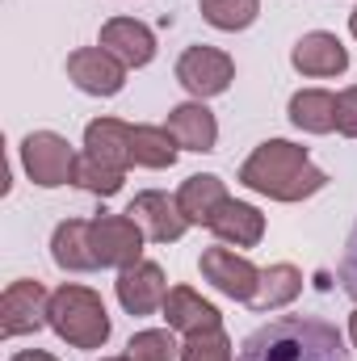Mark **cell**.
I'll list each match as a JSON object with an SVG mask.
<instances>
[{
  "mask_svg": "<svg viewBox=\"0 0 357 361\" xmlns=\"http://www.w3.org/2000/svg\"><path fill=\"white\" fill-rule=\"evenodd\" d=\"M181 361H231V341L223 336V328L193 332V336L181 345Z\"/></svg>",
  "mask_w": 357,
  "mask_h": 361,
  "instance_id": "d4e9b609",
  "label": "cell"
},
{
  "mask_svg": "<svg viewBox=\"0 0 357 361\" xmlns=\"http://www.w3.org/2000/svg\"><path fill=\"white\" fill-rule=\"evenodd\" d=\"M47 311H51V294L42 290V281H13L0 294V336L38 332L47 324Z\"/></svg>",
  "mask_w": 357,
  "mask_h": 361,
  "instance_id": "52a82bcc",
  "label": "cell"
},
{
  "mask_svg": "<svg viewBox=\"0 0 357 361\" xmlns=\"http://www.w3.org/2000/svg\"><path fill=\"white\" fill-rule=\"evenodd\" d=\"M76 185L85 189V193H97V197H114L118 189H122V169H114V164H101L97 156H80L76 160Z\"/></svg>",
  "mask_w": 357,
  "mask_h": 361,
  "instance_id": "cb8c5ba5",
  "label": "cell"
},
{
  "mask_svg": "<svg viewBox=\"0 0 357 361\" xmlns=\"http://www.w3.org/2000/svg\"><path fill=\"white\" fill-rule=\"evenodd\" d=\"M85 147H89V156H97L101 164H114L122 173L135 164L131 160V126L118 122V118H97V122H89Z\"/></svg>",
  "mask_w": 357,
  "mask_h": 361,
  "instance_id": "ac0fdd59",
  "label": "cell"
},
{
  "mask_svg": "<svg viewBox=\"0 0 357 361\" xmlns=\"http://www.w3.org/2000/svg\"><path fill=\"white\" fill-rule=\"evenodd\" d=\"M290 122L298 130H311V135H328L337 130V97L324 89H303L290 97Z\"/></svg>",
  "mask_w": 357,
  "mask_h": 361,
  "instance_id": "ffe728a7",
  "label": "cell"
},
{
  "mask_svg": "<svg viewBox=\"0 0 357 361\" xmlns=\"http://www.w3.org/2000/svg\"><path fill=\"white\" fill-rule=\"evenodd\" d=\"M349 30H353V38H357V8H353V17H349Z\"/></svg>",
  "mask_w": 357,
  "mask_h": 361,
  "instance_id": "4dcf8cb0",
  "label": "cell"
},
{
  "mask_svg": "<svg viewBox=\"0 0 357 361\" xmlns=\"http://www.w3.org/2000/svg\"><path fill=\"white\" fill-rule=\"evenodd\" d=\"M164 319H169V328H177V332H210V328H219L223 324V315L202 298V294H193L189 286H177V290H169V298H164Z\"/></svg>",
  "mask_w": 357,
  "mask_h": 361,
  "instance_id": "2e32d148",
  "label": "cell"
},
{
  "mask_svg": "<svg viewBox=\"0 0 357 361\" xmlns=\"http://www.w3.org/2000/svg\"><path fill=\"white\" fill-rule=\"evenodd\" d=\"M76 160L80 156L72 152V143L63 135H55V130H34L21 143V164H25L30 180L42 185V189L68 185V180L76 177Z\"/></svg>",
  "mask_w": 357,
  "mask_h": 361,
  "instance_id": "277c9868",
  "label": "cell"
},
{
  "mask_svg": "<svg viewBox=\"0 0 357 361\" xmlns=\"http://www.w3.org/2000/svg\"><path fill=\"white\" fill-rule=\"evenodd\" d=\"M47 324L59 332V341H68L72 349H101L109 341V315L101 294H92L89 286H59L51 294V311Z\"/></svg>",
  "mask_w": 357,
  "mask_h": 361,
  "instance_id": "3957f363",
  "label": "cell"
},
{
  "mask_svg": "<svg viewBox=\"0 0 357 361\" xmlns=\"http://www.w3.org/2000/svg\"><path fill=\"white\" fill-rule=\"evenodd\" d=\"M298 290H303V273L294 265H269V269H261V286H257L253 307L257 311H277V307L294 302Z\"/></svg>",
  "mask_w": 357,
  "mask_h": 361,
  "instance_id": "7402d4cb",
  "label": "cell"
},
{
  "mask_svg": "<svg viewBox=\"0 0 357 361\" xmlns=\"http://www.w3.org/2000/svg\"><path fill=\"white\" fill-rule=\"evenodd\" d=\"M51 257L55 265L68 273H89L101 269L97 257H92V240H89V223L85 219H68L55 227V240H51Z\"/></svg>",
  "mask_w": 357,
  "mask_h": 361,
  "instance_id": "e0dca14e",
  "label": "cell"
},
{
  "mask_svg": "<svg viewBox=\"0 0 357 361\" xmlns=\"http://www.w3.org/2000/svg\"><path fill=\"white\" fill-rule=\"evenodd\" d=\"M68 76L80 92L92 97H114V92L126 85V63L114 59L105 47H80L68 55Z\"/></svg>",
  "mask_w": 357,
  "mask_h": 361,
  "instance_id": "9c48e42d",
  "label": "cell"
},
{
  "mask_svg": "<svg viewBox=\"0 0 357 361\" xmlns=\"http://www.w3.org/2000/svg\"><path fill=\"white\" fill-rule=\"evenodd\" d=\"M236 361H349V349L328 319L282 315L257 328Z\"/></svg>",
  "mask_w": 357,
  "mask_h": 361,
  "instance_id": "6da1fadb",
  "label": "cell"
},
{
  "mask_svg": "<svg viewBox=\"0 0 357 361\" xmlns=\"http://www.w3.org/2000/svg\"><path fill=\"white\" fill-rule=\"evenodd\" d=\"M164 130L177 139V147H185V152H214V139H219V122H214V114L202 101L177 105L169 114V126Z\"/></svg>",
  "mask_w": 357,
  "mask_h": 361,
  "instance_id": "9a60e30c",
  "label": "cell"
},
{
  "mask_svg": "<svg viewBox=\"0 0 357 361\" xmlns=\"http://www.w3.org/2000/svg\"><path fill=\"white\" fill-rule=\"evenodd\" d=\"M89 240L101 269H126V265L139 261L147 235L131 214H97L89 223Z\"/></svg>",
  "mask_w": 357,
  "mask_h": 361,
  "instance_id": "5b68a950",
  "label": "cell"
},
{
  "mask_svg": "<svg viewBox=\"0 0 357 361\" xmlns=\"http://www.w3.org/2000/svg\"><path fill=\"white\" fill-rule=\"evenodd\" d=\"M169 298V281H164V269L152 265V261H135L118 273V302L131 311V315H152L160 311Z\"/></svg>",
  "mask_w": 357,
  "mask_h": 361,
  "instance_id": "8fae6325",
  "label": "cell"
},
{
  "mask_svg": "<svg viewBox=\"0 0 357 361\" xmlns=\"http://www.w3.org/2000/svg\"><path fill=\"white\" fill-rule=\"evenodd\" d=\"M177 80L193 97H219L227 92V85L236 80V63L227 51H214V47H189L177 59Z\"/></svg>",
  "mask_w": 357,
  "mask_h": 361,
  "instance_id": "8992f818",
  "label": "cell"
},
{
  "mask_svg": "<svg viewBox=\"0 0 357 361\" xmlns=\"http://www.w3.org/2000/svg\"><path fill=\"white\" fill-rule=\"evenodd\" d=\"M210 231L223 240V244H236V248H257L261 235H265V214L248 202H223L210 219Z\"/></svg>",
  "mask_w": 357,
  "mask_h": 361,
  "instance_id": "5bb4252c",
  "label": "cell"
},
{
  "mask_svg": "<svg viewBox=\"0 0 357 361\" xmlns=\"http://www.w3.org/2000/svg\"><path fill=\"white\" fill-rule=\"evenodd\" d=\"M227 202V185L214 177V173H198V177H189L181 185L177 193V206L181 214L189 219V223H206L210 227V219H214V210Z\"/></svg>",
  "mask_w": 357,
  "mask_h": 361,
  "instance_id": "d6986e66",
  "label": "cell"
},
{
  "mask_svg": "<svg viewBox=\"0 0 357 361\" xmlns=\"http://www.w3.org/2000/svg\"><path fill=\"white\" fill-rule=\"evenodd\" d=\"M131 160L139 169H173L177 139L164 126H131Z\"/></svg>",
  "mask_w": 357,
  "mask_h": 361,
  "instance_id": "44dd1931",
  "label": "cell"
},
{
  "mask_svg": "<svg viewBox=\"0 0 357 361\" xmlns=\"http://www.w3.org/2000/svg\"><path fill=\"white\" fill-rule=\"evenodd\" d=\"M261 13V0H202V17L214 30H248Z\"/></svg>",
  "mask_w": 357,
  "mask_h": 361,
  "instance_id": "603a6c76",
  "label": "cell"
},
{
  "mask_svg": "<svg viewBox=\"0 0 357 361\" xmlns=\"http://www.w3.org/2000/svg\"><path fill=\"white\" fill-rule=\"evenodd\" d=\"M8 361H55V357L42 353V349H30V353H17V357H8Z\"/></svg>",
  "mask_w": 357,
  "mask_h": 361,
  "instance_id": "f1b7e54d",
  "label": "cell"
},
{
  "mask_svg": "<svg viewBox=\"0 0 357 361\" xmlns=\"http://www.w3.org/2000/svg\"><path fill=\"white\" fill-rule=\"evenodd\" d=\"M341 286H345V294L357 302V227L349 231V244H345V257H341Z\"/></svg>",
  "mask_w": 357,
  "mask_h": 361,
  "instance_id": "83f0119b",
  "label": "cell"
},
{
  "mask_svg": "<svg viewBox=\"0 0 357 361\" xmlns=\"http://www.w3.org/2000/svg\"><path fill=\"white\" fill-rule=\"evenodd\" d=\"M349 336H353V345H357V311H353V319H349Z\"/></svg>",
  "mask_w": 357,
  "mask_h": 361,
  "instance_id": "f546056e",
  "label": "cell"
},
{
  "mask_svg": "<svg viewBox=\"0 0 357 361\" xmlns=\"http://www.w3.org/2000/svg\"><path fill=\"white\" fill-rule=\"evenodd\" d=\"M101 47H105L114 59H122L126 68H143V63H152V55H156L152 30H147L143 21H135V17H114V21H105V25H101Z\"/></svg>",
  "mask_w": 357,
  "mask_h": 361,
  "instance_id": "7c38bea8",
  "label": "cell"
},
{
  "mask_svg": "<svg viewBox=\"0 0 357 361\" xmlns=\"http://www.w3.org/2000/svg\"><path fill=\"white\" fill-rule=\"evenodd\" d=\"M126 214L143 227V235L147 240H156V244H173L185 235V227H189V219L181 214L177 197H169V193H156V189H147V193H139L131 206H126Z\"/></svg>",
  "mask_w": 357,
  "mask_h": 361,
  "instance_id": "30bf717a",
  "label": "cell"
},
{
  "mask_svg": "<svg viewBox=\"0 0 357 361\" xmlns=\"http://www.w3.org/2000/svg\"><path fill=\"white\" fill-rule=\"evenodd\" d=\"M290 63H294L303 76H341V72L349 68V51L341 47L337 34L315 30V34H303V38L294 42Z\"/></svg>",
  "mask_w": 357,
  "mask_h": 361,
  "instance_id": "4fadbf2b",
  "label": "cell"
},
{
  "mask_svg": "<svg viewBox=\"0 0 357 361\" xmlns=\"http://www.w3.org/2000/svg\"><path fill=\"white\" fill-rule=\"evenodd\" d=\"M181 353V345L173 341V332H139L126 345L131 361H173Z\"/></svg>",
  "mask_w": 357,
  "mask_h": 361,
  "instance_id": "484cf974",
  "label": "cell"
},
{
  "mask_svg": "<svg viewBox=\"0 0 357 361\" xmlns=\"http://www.w3.org/2000/svg\"><path fill=\"white\" fill-rule=\"evenodd\" d=\"M105 361H131V357H105Z\"/></svg>",
  "mask_w": 357,
  "mask_h": 361,
  "instance_id": "1f68e13d",
  "label": "cell"
},
{
  "mask_svg": "<svg viewBox=\"0 0 357 361\" xmlns=\"http://www.w3.org/2000/svg\"><path fill=\"white\" fill-rule=\"evenodd\" d=\"M337 130L345 139H357V85L337 97Z\"/></svg>",
  "mask_w": 357,
  "mask_h": 361,
  "instance_id": "4316f807",
  "label": "cell"
},
{
  "mask_svg": "<svg viewBox=\"0 0 357 361\" xmlns=\"http://www.w3.org/2000/svg\"><path fill=\"white\" fill-rule=\"evenodd\" d=\"M198 265H202V277H206L219 294H227V298H236V302H253V298H257L261 269H257L253 261L236 257L231 248H206Z\"/></svg>",
  "mask_w": 357,
  "mask_h": 361,
  "instance_id": "ba28073f",
  "label": "cell"
},
{
  "mask_svg": "<svg viewBox=\"0 0 357 361\" xmlns=\"http://www.w3.org/2000/svg\"><path fill=\"white\" fill-rule=\"evenodd\" d=\"M240 185L265 193L273 202H303V197L320 193L328 177L307 160V147H294L286 139H269L244 160Z\"/></svg>",
  "mask_w": 357,
  "mask_h": 361,
  "instance_id": "7a4b0ae2",
  "label": "cell"
}]
</instances>
